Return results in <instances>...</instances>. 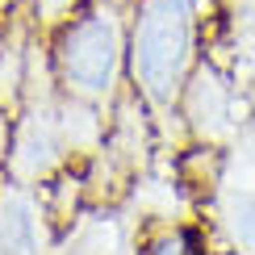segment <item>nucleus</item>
Returning <instances> with one entry per match:
<instances>
[{
  "label": "nucleus",
  "mask_w": 255,
  "mask_h": 255,
  "mask_svg": "<svg viewBox=\"0 0 255 255\" xmlns=\"http://www.w3.org/2000/svg\"><path fill=\"white\" fill-rule=\"evenodd\" d=\"M8 146H13V113L0 109V167L8 163Z\"/></svg>",
  "instance_id": "obj_10"
},
{
  "label": "nucleus",
  "mask_w": 255,
  "mask_h": 255,
  "mask_svg": "<svg viewBox=\"0 0 255 255\" xmlns=\"http://www.w3.org/2000/svg\"><path fill=\"white\" fill-rule=\"evenodd\" d=\"M50 218L38 193L21 180L0 184V255H46Z\"/></svg>",
  "instance_id": "obj_5"
},
{
  "label": "nucleus",
  "mask_w": 255,
  "mask_h": 255,
  "mask_svg": "<svg viewBox=\"0 0 255 255\" xmlns=\"http://www.w3.org/2000/svg\"><path fill=\"white\" fill-rule=\"evenodd\" d=\"M251 130H255V109H251Z\"/></svg>",
  "instance_id": "obj_12"
},
{
  "label": "nucleus",
  "mask_w": 255,
  "mask_h": 255,
  "mask_svg": "<svg viewBox=\"0 0 255 255\" xmlns=\"http://www.w3.org/2000/svg\"><path fill=\"white\" fill-rule=\"evenodd\" d=\"M142 255H201V239H197V230L180 226V222H167L163 230H155L146 239Z\"/></svg>",
  "instance_id": "obj_8"
},
{
  "label": "nucleus",
  "mask_w": 255,
  "mask_h": 255,
  "mask_svg": "<svg viewBox=\"0 0 255 255\" xmlns=\"http://www.w3.org/2000/svg\"><path fill=\"white\" fill-rule=\"evenodd\" d=\"M25 76H29V38L21 25H8L0 38V109L17 113L25 101Z\"/></svg>",
  "instance_id": "obj_7"
},
{
  "label": "nucleus",
  "mask_w": 255,
  "mask_h": 255,
  "mask_svg": "<svg viewBox=\"0 0 255 255\" xmlns=\"http://www.w3.org/2000/svg\"><path fill=\"white\" fill-rule=\"evenodd\" d=\"M209 197L230 255H255V130H243L222 151Z\"/></svg>",
  "instance_id": "obj_3"
},
{
  "label": "nucleus",
  "mask_w": 255,
  "mask_h": 255,
  "mask_svg": "<svg viewBox=\"0 0 255 255\" xmlns=\"http://www.w3.org/2000/svg\"><path fill=\"white\" fill-rule=\"evenodd\" d=\"M201 0H138L130 21V80L155 118L180 113L184 84L197 71Z\"/></svg>",
  "instance_id": "obj_1"
},
{
  "label": "nucleus",
  "mask_w": 255,
  "mask_h": 255,
  "mask_svg": "<svg viewBox=\"0 0 255 255\" xmlns=\"http://www.w3.org/2000/svg\"><path fill=\"white\" fill-rule=\"evenodd\" d=\"M84 0H34V8H29V21H34V25L42 29V34H59L63 25H67L71 17H80L84 13Z\"/></svg>",
  "instance_id": "obj_9"
},
{
  "label": "nucleus",
  "mask_w": 255,
  "mask_h": 255,
  "mask_svg": "<svg viewBox=\"0 0 255 255\" xmlns=\"http://www.w3.org/2000/svg\"><path fill=\"white\" fill-rule=\"evenodd\" d=\"M13 4H17V0H0V8H13Z\"/></svg>",
  "instance_id": "obj_11"
},
{
  "label": "nucleus",
  "mask_w": 255,
  "mask_h": 255,
  "mask_svg": "<svg viewBox=\"0 0 255 255\" xmlns=\"http://www.w3.org/2000/svg\"><path fill=\"white\" fill-rule=\"evenodd\" d=\"M180 118L201 146H230L247 130L239 84L214 63H197V71L188 76L184 97H180Z\"/></svg>",
  "instance_id": "obj_4"
},
{
  "label": "nucleus",
  "mask_w": 255,
  "mask_h": 255,
  "mask_svg": "<svg viewBox=\"0 0 255 255\" xmlns=\"http://www.w3.org/2000/svg\"><path fill=\"white\" fill-rule=\"evenodd\" d=\"M251 55H255V50H251Z\"/></svg>",
  "instance_id": "obj_14"
},
{
  "label": "nucleus",
  "mask_w": 255,
  "mask_h": 255,
  "mask_svg": "<svg viewBox=\"0 0 255 255\" xmlns=\"http://www.w3.org/2000/svg\"><path fill=\"white\" fill-rule=\"evenodd\" d=\"M0 38H4V29H0Z\"/></svg>",
  "instance_id": "obj_13"
},
{
  "label": "nucleus",
  "mask_w": 255,
  "mask_h": 255,
  "mask_svg": "<svg viewBox=\"0 0 255 255\" xmlns=\"http://www.w3.org/2000/svg\"><path fill=\"white\" fill-rule=\"evenodd\" d=\"M50 67L59 92L109 109L130 71V25L122 0H92L59 34H50Z\"/></svg>",
  "instance_id": "obj_2"
},
{
  "label": "nucleus",
  "mask_w": 255,
  "mask_h": 255,
  "mask_svg": "<svg viewBox=\"0 0 255 255\" xmlns=\"http://www.w3.org/2000/svg\"><path fill=\"white\" fill-rule=\"evenodd\" d=\"M59 130L63 142H67V155H92L105 151V118H101V105L76 101V97H63L59 101Z\"/></svg>",
  "instance_id": "obj_6"
}]
</instances>
